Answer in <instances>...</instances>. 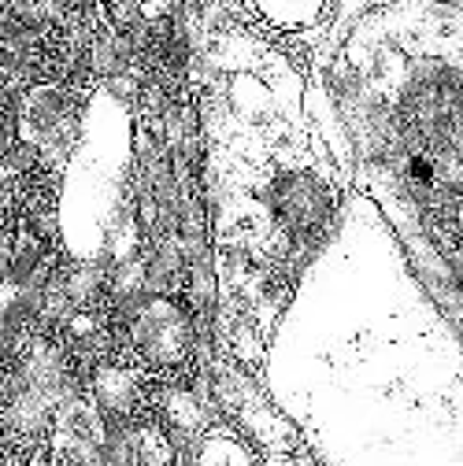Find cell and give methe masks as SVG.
<instances>
[{"label":"cell","mask_w":463,"mask_h":466,"mask_svg":"<svg viewBox=\"0 0 463 466\" xmlns=\"http://www.w3.org/2000/svg\"><path fill=\"white\" fill-rule=\"evenodd\" d=\"M275 30H308L326 12V0H244Z\"/></svg>","instance_id":"cell-1"},{"label":"cell","mask_w":463,"mask_h":466,"mask_svg":"<svg viewBox=\"0 0 463 466\" xmlns=\"http://www.w3.org/2000/svg\"><path fill=\"white\" fill-rule=\"evenodd\" d=\"M197 466H253V452L244 455L241 441H215V429H208L201 436V452H197Z\"/></svg>","instance_id":"cell-2"},{"label":"cell","mask_w":463,"mask_h":466,"mask_svg":"<svg viewBox=\"0 0 463 466\" xmlns=\"http://www.w3.org/2000/svg\"><path fill=\"white\" fill-rule=\"evenodd\" d=\"M267 466H312L308 459H301V455H296V452H275V455H267Z\"/></svg>","instance_id":"cell-3"}]
</instances>
